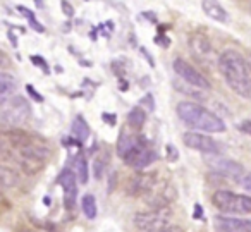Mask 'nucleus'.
<instances>
[{
  "label": "nucleus",
  "mask_w": 251,
  "mask_h": 232,
  "mask_svg": "<svg viewBox=\"0 0 251 232\" xmlns=\"http://www.w3.org/2000/svg\"><path fill=\"white\" fill-rule=\"evenodd\" d=\"M219 71L227 86L244 100H251V69L237 50H226L219 57Z\"/></svg>",
  "instance_id": "f257e3e1"
},
{
  "label": "nucleus",
  "mask_w": 251,
  "mask_h": 232,
  "mask_svg": "<svg viewBox=\"0 0 251 232\" xmlns=\"http://www.w3.org/2000/svg\"><path fill=\"white\" fill-rule=\"evenodd\" d=\"M177 117L188 126L191 131H201V132H224L226 124L224 121L215 115L213 112L206 110L205 107L195 103V102H179L177 107Z\"/></svg>",
  "instance_id": "f03ea898"
},
{
  "label": "nucleus",
  "mask_w": 251,
  "mask_h": 232,
  "mask_svg": "<svg viewBox=\"0 0 251 232\" xmlns=\"http://www.w3.org/2000/svg\"><path fill=\"white\" fill-rule=\"evenodd\" d=\"M31 114L28 100L21 95H12L7 100H0V122L12 129L26 124Z\"/></svg>",
  "instance_id": "7ed1b4c3"
},
{
  "label": "nucleus",
  "mask_w": 251,
  "mask_h": 232,
  "mask_svg": "<svg viewBox=\"0 0 251 232\" xmlns=\"http://www.w3.org/2000/svg\"><path fill=\"white\" fill-rule=\"evenodd\" d=\"M217 210L229 215H251V194H236L227 189H217L212 196Z\"/></svg>",
  "instance_id": "20e7f679"
},
{
  "label": "nucleus",
  "mask_w": 251,
  "mask_h": 232,
  "mask_svg": "<svg viewBox=\"0 0 251 232\" xmlns=\"http://www.w3.org/2000/svg\"><path fill=\"white\" fill-rule=\"evenodd\" d=\"M171 218H172L171 206L157 208V210L148 208V210L138 211V213L134 215V225L143 232H153L162 227L171 225Z\"/></svg>",
  "instance_id": "39448f33"
},
{
  "label": "nucleus",
  "mask_w": 251,
  "mask_h": 232,
  "mask_svg": "<svg viewBox=\"0 0 251 232\" xmlns=\"http://www.w3.org/2000/svg\"><path fill=\"white\" fill-rule=\"evenodd\" d=\"M172 67H174V73L177 74L184 83H188L189 86H195V88H198V90H210V88H212L208 77L200 73L195 66H191L188 60L177 57V59H174Z\"/></svg>",
  "instance_id": "423d86ee"
},
{
  "label": "nucleus",
  "mask_w": 251,
  "mask_h": 232,
  "mask_svg": "<svg viewBox=\"0 0 251 232\" xmlns=\"http://www.w3.org/2000/svg\"><path fill=\"white\" fill-rule=\"evenodd\" d=\"M155 158H157V153L153 152V148H150V145H148V141L145 138H141V141L131 152H127L122 156L126 165L133 167L136 170H143L151 162H155Z\"/></svg>",
  "instance_id": "0eeeda50"
},
{
  "label": "nucleus",
  "mask_w": 251,
  "mask_h": 232,
  "mask_svg": "<svg viewBox=\"0 0 251 232\" xmlns=\"http://www.w3.org/2000/svg\"><path fill=\"white\" fill-rule=\"evenodd\" d=\"M182 143L188 148L196 150L200 153H206V155H219L220 153V145L210 136L203 134L198 131H186L182 134Z\"/></svg>",
  "instance_id": "6e6552de"
},
{
  "label": "nucleus",
  "mask_w": 251,
  "mask_h": 232,
  "mask_svg": "<svg viewBox=\"0 0 251 232\" xmlns=\"http://www.w3.org/2000/svg\"><path fill=\"white\" fill-rule=\"evenodd\" d=\"M155 184H157V179H155L153 174L138 170L136 174L129 177V180L126 184V193L129 196H147L155 187Z\"/></svg>",
  "instance_id": "1a4fd4ad"
},
{
  "label": "nucleus",
  "mask_w": 251,
  "mask_h": 232,
  "mask_svg": "<svg viewBox=\"0 0 251 232\" xmlns=\"http://www.w3.org/2000/svg\"><path fill=\"white\" fill-rule=\"evenodd\" d=\"M210 167H212L213 172L220 174L224 179H230V180H237L241 182L243 177L246 176V170L244 167L241 165L239 162L236 160H230V158H217L210 162Z\"/></svg>",
  "instance_id": "9d476101"
},
{
  "label": "nucleus",
  "mask_w": 251,
  "mask_h": 232,
  "mask_svg": "<svg viewBox=\"0 0 251 232\" xmlns=\"http://www.w3.org/2000/svg\"><path fill=\"white\" fill-rule=\"evenodd\" d=\"M143 198H145V201H147L148 208H151V210H157V208H169L172 201L176 200V191H174V187L167 186V184H165V186H160V187H157V184H155L153 189Z\"/></svg>",
  "instance_id": "9b49d317"
},
{
  "label": "nucleus",
  "mask_w": 251,
  "mask_h": 232,
  "mask_svg": "<svg viewBox=\"0 0 251 232\" xmlns=\"http://www.w3.org/2000/svg\"><path fill=\"white\" fill-rule=\"evenodd\" d=\"M217 232H251V218H234L226 215H217L213 218Z\"/></svg>",
  "instance_id": "f8f14e48"
},
{
  "label": "nucleus",
  "mask_w": 251,
  "mask_h": 232,
  "mask_svg": "<svg viewBox=\"0 0 251 232\" xmlns=\"http://www.w3.org/2000/svg\"><path fill=\"white\" fill-rule=\"evenodd\" d=\"M77 177L74 174V170H64L59 176V184L62 186L64 194H66V205L67 208H73L76 205V198H77Z\"/></svg>",
  "instance_id": "ddd939ff"
},
{
  "label": "nucleus",
  "mask_w": 251,
  "mask_h": 232,
  "mask_svg": "<svg viewBox=\"0 0 251 232\" xmlns=\"http://www.w3.org/2000/svg\"><path fill=\"white\" fill-rule=\"evenodd\" d=\"M201 9L210 19H213V21H217V23L229 21V14H227L226 7L220 5V2H217V0H203Z\"/></svg>",
  "instance_id": "4468645a"
},
{
  "label": "nucleus",
  "mask_w": 251,
  "mask_h": 232,
  "mask_svg": "<svg viewBox=\"0 0 251 232\" xmlns=\"http://www.w3.org/2000/svg\"><path fill=\"white\" fill-rule=\"evenodd\" d=\"M189 49H191L198 57H201V55L206 57V55L212 53L210 40L206 38L205 35H201V33H195V35H191V38H189Z\"/></svg>",
  "instance_id": "2eb2a0df"
},
{
  "label": "nucleus",
  "mask_w": 251,
  "mask_h": 232,
  "mask_svg": "<svg viewBox=\"0 0 251 232\" xmlns=\"http://www.w3.org/2000/svg\"><path fill=\"white\" fill-rule=\"evenodd\" d=\"M141 138L143 136H133V134H129L127 131H124L122 129L121 131V136H119V141H117V153H119V156H124L127 152H131V150L134 148V146L138 145V143L141 141Z\"/></svg>",
  "instance_id": "dca6fc26"
},
{
  "label": "nucleus",
  "mask_w": 251,
  "mask_h": 232,
  "mask_svg": "<svg viewBox=\"0 0 251 232\" xmlns=\"http://www.w3.org/2000/svg\"><path fill=\"white\" fill-rule=\"evenodd\" d=\"M0 180H2V186H4L5 189H11V187L18 186L21 177H19V174L16 172L14 169H11V167L4 162L0 165Z\"/></svg>",
  "instance_id": "f3484780"
},
{
  "label": "nucleus",
  "mask_w": 251,
  "mask_h": 232,
  "mask_svg": "<svg viewBox=\"0 0 251 232\" xmlns=\"http://www.w3.org/2000/svg\"><path fill=\"white\" fill-rule=\"evenodd\" d=\"M71 134L77 139V143H84L88 138H90V126L86 124L84 117L77 115V117L74 119L73 126H71Z\"/></svg>",
  "instance_id": "a211bd4d"
},
{
  "label": "nucleus",
  "mask_w": 251,
  "mask_h": 232,
  "mask_svg": "<svg viewBox=\"0 0 251 232\" xmlns=\"http://www.w3.org/2000/svg\"><path fill=\"white\" fill-rule=\"evenodd\" d=\"M16 77L7 73H0V100H7L14 95Z\"/></svg>",
  "instance_id": "6ab92c4d"
},
{
  "label": "nucleus",
  "mask_w": 251,
  "mask_h": 232,
  "mask_svg": "<svg viewBox=\"0 0 251 232\" xmlns=\"http://www.w3.org/2000/svg\"><path fill=\"white\" fill-rule=\"evenodd\" d=\"M147 122V112L143 110L141 107H134L133 110L127 114V126L134 131H140L141 128Z\"/></svg>",
  "instance_id": "aec40b11"
},
{
  "label": "nucleus",
  "mask_w": 251,
  "mask_h": 232,
  "mask_svg": "<svg viewBox=\"0 0 251 232\" xmlns=\"http://www.w3.org/2000/svg\"><path fill=\"white\" fill-rule=\"evenodd\" d=\"M74 174H76L77 180L81 184H86L88 182V163L84 155H77L74 158Z\"/></svg>",
  "instance_id": "412c9836"
},
{
  "label": "nucleus",
  "mask_w": 251,
  "mask_h": 232,
  "mask_svg": "<svg viewBox=\"0 0 251 232\" xmlns=\"http://www.w3.org/2000/svg\"><path fill=\"white\" fill-rule=\"evenodd\" d=\"M81 210H83L84 217L90 218V220H93V218H97V200H95L91 194H86V196H83V201H81Z\"/></svg>",
  "instance_id": "4be33fe9"
},
{
  "label": "nucleus",
  "mask_w": 251,
  "mask_h": 232,
  "mask_svg": "<svg viewBox=\"0 0 251 232\" xmlns=\"http://www.w3.org/2000/svg\"><path fill=\"white\" fill-rule=\"evenodd\" d=\"M18 11L21 12V14L25 16L26 19H28V23H29V25H31V28L35 29V31H38V33H43V31H45V28H43V26L40 25L38 21H36V18H35V12H33L31 9L25 7V5H19V7H18Z\"/></svg>",
  "instance_id": "5701e85b"
},
{
  "label": "nucleus",
  "mask_w": 251,
  "mask_h": 232,
  "mask_svg": "<svg viewBox=\"0 0 251 232\" xmlns=\"http://www.w3.org/2000/svg\"><path fill=\"white\" fill-rule=\"evenodd\" d=\"M107 162H108L107 155L97 156V160H95V177H97V179H100V177L103 176V170H105V167H107Z\"/></svg>",
  "instance_id": "b1692460"
},
{
  "label": "nucleus",
  "mask_w": 251,
  "mask_h": 232,
  "mask_svg": "<svg viewBox=\"0 0 251 232\" xmlns=\"http://www.w3.org/2000/svg\"><path fill=\"white\" fill-rule=\"evenodd\" d=\"M31 62L35 64V66H38L40 69H43L45 73H49V64H47V60L43 59V57H40V55H33L31 57Z\"/></svg>",
  "instance_id": "393cba45"
},
{
  "label": "nucleus",
  "mask_w": 251,
  "mask_h": 232,
  "mask_svg": "<svg viewBox=\"0 0 251 232\" xmlns=\"http://www.w3.org/2000/svg\"><path fill=\"white\" fill-rule=\"evenodd\" d=\"M60 9H62L64 16H67V18H73V16H74V7H73V4H69L67 0H62V2H60Z\"/></svg>",
  "instance_id": "a878e982"
},
{
  "label": "nucleus",
  "mask_w": 251,
  "mask_h": 232,
  "mask_svg": "<svg viewBox=\"0 0 251 232\" xmlns=\"http://www.w3.org/2000/svg\"><path fill=\"white\" fill-rule=\"evenodd\" d=\"M241 186H243L244 191H248V194H251V172H248L246 176L241 180Z\"/></svg>",
  "instance_id": "bb28decb"
},
{
  "label": "nucleus",
  "mask_w": 251,
  "mask_h": 232,
  "mask_svg": "<svg viewBox=\"0 0 251 232\" xmlns=\"http://www.w3.org/2000/svg\"><path fill=\"white\" fill-rule=\"evenodd\" d=\"M26 91H28V93H29V97H31L35 102H43V97H40V93L35 90V88L31 86V84H28V86H26Z\"/></svg>",
  "instance_id": "cd10ccee"
},
{
  "label": "nucleus",
  "mask_w": 251,
  "mask_h": 232,
  "mask_svg": "<svg viewBox=\"0 0 251 232\" xmlns=\"http://www.w3.org/2000/svg\"><path fill=\"white\" fill-rule=\"evenodd\" d=\"M239 129L244 132V134H248V136H251V121L248 119V121H243L239 124Z\"/></svg>",
  "instance_id": "c85d7f7f"
},
{
  "label": "nucleus",
  "mask_w": 251,
  "mask_h": 232,
  "mask_svg": "<svg viewBox=\"0 0 251 232\" xmlns=\"http://www.w3.org/2000/svg\"><path fill=\"white\" fill-rule=\"evenodd\" d=\"M153 232H182L181 227H177V225H167V227H162L158 229V231H153Z\"/></svg>",
  "instance_id": "c756f323"
},
{
  "label": "nucleus",
  "mask_w": 251,
  "mask_h": 232,
  "mask_svg": "<svg viewBox=\"0 0 251 232\" xmlns=\"http://www.w3.org/2000/svg\"><path fill=\"white\" fill-rule=\"evenodd\" d=\"M103 121L107 122L108 126H114L115 121H117V117H115V114H103Z\"/></svg>",
  "instance_id": "7c9ffc66"
},
{
  "label": "nucleus",
  "mask_w": 251,
  "mask_h": 232,
  "mask_svg": "<svg viewBox=\"0 0 251 232\" xmlns=\"http://www.w3.org/2000/svg\"><path fill=\"white\" fill-rule=\"evenodd\" d=\"M167 152L171 153V160H176L177 156H176V148L172 145H167Z\"/></svg>",
  "instance_id": "2f4dec72"
},
{
  "label": "nucleus",
  "mask_w": 251,
  "mask_h": 232,
  "mask_svg": "<svg viewBox=\"0 0 251 232\" xmlns=\"http://www.w3.org/2000/svg\"><path fill=\"white\" fill-rule=\"evenodd\" d=\"M9 38H11V43H12V47H18V42H16V36L12 35L11 31H9Z\"/></svg>",
  "instance_id": "473e14b6"
},
{
  "label": "nucleus",
  "mask_w": 251,
  "mask_h": 232,
  "mask_svg": "<svg viewBox=\"0 0 251 232\" xmlns=\"http://www.w3.org/2000/svg\"><path fill=\"white\" fill-rule=\"evenodd\" d=\"M200 215H201V210H200V206H198V205H196V217L200 218Z\"/></svg>",
  "instance_id": "72a5a7b5"
},
{
  "label": "nucleus",
  "mask_w": 251,
  "mask_h": 232,
  "mask_svg": "<svg viewBox=\"0 0 251 232\" xmlns=\"http://www.w3.org/2000/svg\"><path fill=\"white\" fill-rule=\"evenodd\" d=\"M248 64H250V69H251V53H248Z\"/></svg>",
  "instance_id": "f704fd0d"
},
{
  "label": "nucleus",
  "mask_w": 251,
  "mask_h": 232,
  "mask_svg": "<svg viewBox=\"0 0 251 232\" xmlns=\"http://www.w3.org/2000/svg\"><path fill=\"white\" fill-rule=\"evenodd\" d=\"M250 11H251V5H250Z\"/></svg>",
  "instance_id": "c9c22d12"
},
{
  "label": "nucleus",
  "mask_w": 251,
  "mask_h": 232,
  "mask_svg": "<svg viewBox=\"0 0 251 232\" xmlns=\"http://www.w3.org/2000/svg\"><path fill=\"white\" fill-rule=\"evenodd\" d=\"M86 2H88V0H86Z\"/></svg>",
  "instance_id": "e433bc0d"
}]
</instances>
